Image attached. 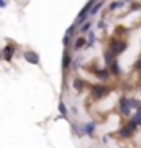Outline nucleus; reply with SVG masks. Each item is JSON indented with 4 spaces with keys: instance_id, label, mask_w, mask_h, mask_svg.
Instances as JSON below:
<instances>
[{
    "instance_id": "obj_11",
    "label": "nucleus",
    "mask_w": 141,
    "mask_h": 148,
    "mask_svg": "<svg viewBox=\"0 0 141 148\" xmlns=\"http://www.w3.org/2000/svg\"><path fill=\"white\" fill-rule=\"evenodd\" d=\"M71 63H72V59H71L69 51H64V56H63V69H64V71L71 66Z\"/></svg>"
},
{
    "instance_id": "obj_17",
    "label": "nucleus",
    "mask_w": 141,
    "mask_h": 148,
    "mask_svg": "<svg viewBox=\"0 0 141 148\" xmlns=\"http://www.w3.org/2000/svg\"><path fill=\"white\" fill-rule=\"evenodd\" d=\"M128 106H130V109H138L141 106V102L138 99H128Z\"/></svg>"
},
{
    "instance_id": "obj_9",
    "label": "nucleus",
    "mask_w": 141,
    "mask_h": 148,
    "mask_svg": "<svg viewBox=\"0 0 141 148\" xmlns=\"http://www.w3.org/2000/svg\"><path fill=\"white\" fill-rule=\"evenodd\" d=\"M110 73H112V74H115V76H120L121 69H120V64L116 63V59H113V61L110 63Z\"/></svg>"
},
{
    "instance_id": "obj_2",
    "label": "nucleus",
    "mask_w": 141,
    "mask_h": 148,
    "mask_svg": "<svg viewBox=\"0 0 141 148\" xmlns=\"http://www.w3.org/2000/svg\"><path fill=\"white\" fill-rule=\"evenodd\" d=\"M126 49V41H120V40H112V43H110V51L115 54V56H118V54H121L123 51Z\"/></svg>"
},
{
    "instance_id": "obj_1",
    "label": "nucleus",
    "mask_w": 141,
    "mask_h": 148,
    "mask_svg": "<svg viewBox=\"0 0 141 148\" xmlns=\"http://www.w3.org/2000/svg\"><path fill=\"white\" fill-rule=\"evenodd\" d=\"M90 92H92V97L99 101V99H102V97H105V95L108 94L110 87H107V86H104V84H95V86H92Z\"/></svg>"
},
{
    "instance_id": "obj_22",
    "label": "nucleus",
    "mask_w": 141,
    "mask_h": 148,
    "mask_svg": "<svg viewBox=\"0 0 141 148\" xmlns=\"http://www.w3.org/2000/svg\"><path fill=\"white\" fill-rule=\"evenodd\" d=\"M131 120L135 122L138 127H141V115H140V114H135V115L131 117Z\"/></svg>"
},
{
    "instance_id": "obj_16",
    "label": "nucleus",
    "mask_w": 141,
    "mask_h": 148,
    "mask_svg": "<svg viewBox=\"0 0 141 148\" xmlns=\"http://www.w3.org/2000/svg\"><path fill=\"white\" fill-rule=\"evenodd\" d=\"M58 109H59V114H61V115H63V117H67V107H66V104H64L63 101L59 102Z\"/></svg>"
},
{
    "instance_id": "obj_29",
    "label": "nucleus",
    "mask_w": 141,
    "mask_h": 148,
    "mask_svg": "<svg viewBox=\"0 0 141 148\" xmlns=\"http://www.w3.org/2000/svg\"><path fill=\"white\" fill-rule=\"evenodd\" d=\"M7 2H8V0H7Z\"/></svg>"
},
{
    "instance_id": "obj_3",
    "label": "nucleus",
    "mask_w": 141,
    "mask_h": 148,
    "mask_svg": "<svg viewBox=\"0 0 141 148\" xmlns=\"http://www.w3.org/2000/svg\"><path fill=\"white\" fill-rule=\"evenodd\" d=\"M15 51H16V46L13 45V43H8V45L2 49V58L5 59V61H12L13 54H15Z\"/></svg>"
},
{
    "instance_id": "obj_25",
    "label": "nucleus",
    "mask_w": 141,
    "mask_h": 148,
    "mask_svg": "<svg viewBox=\"0 0 141 148\" xmlns=\"http://www.w3.org/2000/svg\"><path fill=\"white\" fill-rule=\"evenodd\" d=\"M135 68H136V69H141V59H138V61H136Z\"/></svg>"
},
{
    "instance_id": "obj_15",
    "label": "nucleus",
    "mask_w": 141,
    "mask_h": 148,
    "mask_svg": "<svg viewBox=\"0 0 141 148\" xmlns=\"http://www.w3.org/2000/svg\"><path fill=\"white\" fill-rule=\"evenodd\" d=\"M104 59H105V63H107V64H110L113 59H115V54L108 49V51H105V53H104Z\"/></svg>"
},
{
    "instance_id": "obj_26",
    "label": "nucleus",
    "mask_w": 141,
    "mask_h": 148,
    "mask_svg": "<svg viewBox=\"0 0 141 148\" xmlns=\"http://www.w3.org/2000/svg\"><path fill=\"white\" fill-rule=\"evenodd\" d=\"M136 114H140V115H141V106L138 107V109H136Z\"/></svg>"
},
{
    "instance_id": "obj_6",
    "label": "nucleus",
    "mask_w": 141,
    "mask_h": 148,
    "mask_svg": "<svg viewBox=\"0 0 141 148\" xmlns=\"http://www.w3.org/2000/svg\"><path fill=\"white\" fill-rule=\"evenodd\" d=\"M102 7H104V0H97L94 5H92V8L89 10V18H90V16H95V15H97Z\"/></svg>"
},
{
    "instance_id": "obj_28",
    "label": "nucleus",
    "mask_w": 141,
    "mask_h": 148,
    "mask_svg": "<svg viewBox=\"0 0 141 148\" xmlns=\"http://www.w3.org/2000/svg\"><path fill=\"white\" fill-rule=\"evenodd\" d=\"M0 59H2V54H0Z\"/></svg>"
},
{
    "instance_id": "obj_4",
    "label": "nucleus",
    "mask_w": 141,
    "mask_h": 148,
    "mask_svg": "<svg viewBox=\"0 0 141 148\" xmlns=\"http://www.w3.org/2000/svg\"><path fill=\"white\" fill-rule=\"evenodd\" d=\"M23 58H25L26 63H30V64H40V56H38V53H35L31 49L25 51L23 53Z\"/></svg>"
},
{
    "instance_id": "obj_18",
    "label": "nucleus",
    "mask_w": 141,
    "mask_h": 148,
    "mask_svg": "<svg viewBox=\"0 0 141 148\" xmlns=\"http://www.w3.org/2000/svg\"><path fill=\"white\" fill-rule=\"evenodd\" d=\"M90 27H92V21H90L89 18H87V20L84 21V25H82V27H80V32H82V33L89 32V30H90Z\"/></svg>"
},
{
    "instance_id": "obj_27",
    "label": "nucleus",
    "mask_w": 141,
    "mask_h": 148,
    "mask_svg": "<svg viewBox=\"0 0 141 148\" xmlns=\"http://www.w3.org/2000/svg\"><path fill=\"white\" fill-rule=\"evenodd\" d=\"M123 2H133V0H123Z\"/></svg>"
},
{
    "instance_id": "obj_7",
    "label": "nucleus",
    "mask_w": 141,
    "mask_h": 148,
    "mask_svg": "<svg viewBox=\"0 0 141 148\" xmlns=\"http://www.w3.org/2000/svg\"><path fill=\"white\" fill-rule=\"evenodd\" d=\"M74 30H76V25H71V27L67 28V32H66V35H64V38H63L64 46H67L69 43H71V38H72V35H74Z\"/></svg>"
},
{
    "instance_id": "obj_12",
    "label": "nucleus",
    "mask_w": 141,
    "mask_h": 148,
    "mask_svg": "<svg viewBox=\"0 0 141 148\" xmlns=\"http://www.w3.org/2000/svg\"><path fill=\"white\" fill-rule=\"evenodd\" d=\"M95 74H97V77H99L100 81H107L108 76H110V73L107 69H99V71H95Z\"/></svg>"
},
{
    "instance_id": "obj_14",
    "label": "nucleus",
    "mask_w": 141,
    "mask_h": 148,
    "mask_svg": "<svg viewBox=\"0 0 141 148\" xmlns=\"http://www.w3.org/2000/svg\"><path fill=\"white\" fill-rule=\"evenodd\" d=\"M123 3H125L123 0H120V2H112V3L108 5V12H115L116 8H120V7H123Z\"/></svg>"
},
{
    "instance_id": "obj_20",
    "label": "nucleus",
    "mask_w": 141,
    "mask_h": 148,
    "mask_svg": "<svg viewBox=\"0 0 141 148\" xmlns=\"http://www.w3.org/2000/svg\"><path fill=\"white\" fill-rule=\"evenodd\" d=\"M120 135H121L123 138H128V137H131V135H133V132H130L126 127H123V128L120 130Z\"/></svg>"
},
{
    "instance_id": "obj_8",
    "label": "nucleus",
    "mask_w": 141,
    "mask_h": 148,
    "mask_svg": "<svg viewBox=\"0 0 141 148\" xmlns=\"http://www.w3.org/2000/svg\"><path fill=\"white\" fill-rule=\"evenodd\" d=\"M85 43H87V40L84 36H77L76 41H74V49H76V51H77V49H82V48L85 46Z\"/></svg>"
},
{
    "instance_id": "obj_23",
    "label": "nucleus",
    "mask_w": 141,
    "mask_h": 148,
    "mask_svg": "<svg viewBox=\"0 0 141 148\" xmlns=\"http://www.w3.org/2000/svg\"><path fill=\"white\" fill-rule=\"evenodd\" d=\"M105 27H107V23H105V20H100V21H99V28H100V30H104Z\"/></svg>"
},
{
    "instance_id": "obj_19",
    "label": "nucleus",
    "mask_w": 141,
    "mask_h": 148,
    "mask_svg": "<svg viewBox=\"0 0 141 148\" xmlns=\"http://www.w3.org/2000/svg\"><path fill=\"white\" fill-rule=\"evenodd\" d=\"M85 40H87V43H85V45H87V46H92V45L95 43V35L90 32L89 35H87V38H85Z\"/></svg>"
},
{
    "instance_id": "obj_21",
    "label": "nucleus",
    "mask_w": 141,
    "mask_h": 148,
    "mask_svg": "<svg viewBox=\"0 0 141 148\" xmlns=\"http://www.w3.org/2000/svg\"><path fill=\"white\" fill-rule=\"evenodd\" d=\"M125 127L128 128L130 132H133V133H135V132H136V127H138V125H136V123H135V122H133V120H130V122H128V123H126V125H125Z\"/></svg>"
},
{
    "instance_id": "obj_5",
    "label": "nucleus",
    "mask_w": 141,
    "mask_h": 148,
    "mask_svg": "<svg viewBox=\"0 0 141 148\" xmlns=\"http://www.w3.org/2000/svg\"><path fill=\"white\" fill-rule=\"evenodd\" d=\"M130 106H128V99L126 97H120V112L123 114V115H130Z\"/></svg>"
},
{
    "instance_id": "obj_10",
    "label": "nucleus",
    "mask_w": 141,
    "mask_h": 148,
    "mask_svg": "<svg viewBox=\"0 0 141 148\" xmlns=\"http://www.w3.org/2000/svg\"><path fill=\"white\" fill-rule=\"evenodd\" d=\"M82 128H84V133H85V135H94V133H95V123H94V122L85 123Z\"/></svg>"
},
{
    "instance_id": "obj_13",
    "label": "nucleus",
    "mask_w": 141,
    "mask_h": 148,
    "mask_svg": "<svg viewBox=\"0 0 141 148\" xmlns=\"http://www.w3.org/2000/svg\"><path fill=\"white\" fill-rule=\"evenodd\" d=\"M72 86H74V89L76 90H82L84 89V86H85V82H84L82 79H74V82H72Z\"/></svg>"
},
{
    "instance_id": "obj_24",
    "label": "nucleus",
    "mask_w": 141,
    "mask_h": 148,
    "mask_svg": "<svg viewBox=\"0 0 141 148\" xmlns=\"http://www.w3.org/2000/svg\"><path fill=\"white\" fill-rule=\"evenodd\" d=\"M7 7V0H0V8H5Z\"/></svg>"
}]
</instances>
